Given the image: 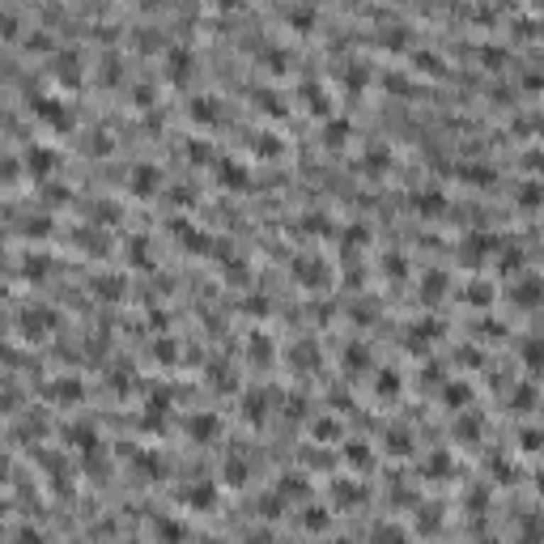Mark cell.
Instances as JSON below:
<instances>
[{
    "label": "cell",
    "mask_w": 544,
    "mask_h": 544,
    "mask_svg": "<svg viewBox=\"0 0 544 544\" xmlns=\"http://www.w3.org/2000/svg\"><path fill=\"white\" fill-rule=\"evenodd\" d=\"M417 213H421V217H443V213H447V200H443L438 191H421V196H417Z\"/></svg>",
    "instance_id": "13"
},
{
    "label": "cell",
    "mask_w": 544,
    "mask_h": 544,
    "mask_svg": "<svg viewBox=\"0 0 544 544\" xmlns=\"http://www.w3.org/2000/svg\"><path fill=\"white\" fill-rule=\"evenodd\" d=\"M94 294H106V298H119V294H123V281H115V277H106V281H102V277H98V281H94Z\"/></svg>",
    "instance_id": "23"
},
{
    "label": "cell",
    "mask_w": 544,
    "mask_h": 544,
    "mask_svg": "<svg viewBox=\"0 0 544 544\" xmlns=\"http://www.w3.org/2000/svg\"><path fill=\"white\" fill-rule=\"evenodd\" d=\"M221 472H226V485H234V489H243V485H247V460H234V455H230Z\"/></svg>",
    "instance_id": "18"
},
{
    "label": "cell",
    "mask_w": 544,
    "mask_h": 544,
    "mask_svg": "<svg viewBox=\"0 0 544 544\" xmlns=\"http://www.w3.org/2000/svg\"><path fill=\"white\" fill-rule=\"evenodd\" d=\"M217 115H221L217 111V98H196L191 102V119L196 123H217Z\"/></svg>",
    "instance_id": "14"
},
{
    "label": "cell",
    "mask_w": 544,
    "mask_h": 544,
    "mask_svg": "<svg viewBox=\"0 0 544 544\" xmlns=\"http://www.w3.org/2000/svg\"><path fill=\"white\" fill-rule=\"evenodd\" d=\"M447 400H455V404H464V400H468V392H464V387H447Z\"/></svg>",
    "instance_id": "38"
},
{
    "label": "cell",
    "mask_w": 544,
    "mask_h": 544,
    "mask_svg": "<svg viewBox=\"0 0 544 544\" xmlns=\"http://www.w3.org/2000/svg\"><path fill=\"white\" fill-rule=\"evenodd\" d=\"M536 494H540V498H544V472H540V477H536Z\"/></svg>",
    "instance_id": "40"
},
{
    "label": "cell",
    "mask_w": 544,
    "mask_h": 544,
    "mask_svg": "<svg viewBox=\"0 0 544 544\" xmlns=\"http://www.w3.org/2000/svg\"><path fill=\"white\" fill-rule=\"evenodd\" d=\"M47 396L60 400V404H77V400H81V383H77V379H55V383L47 387Z\"/></svg>",
    "instance_id": "9"
},
{
    "label": "cell",
    "mask_w": 544,
    "mask_h": 544,
    "mask_svg": "<svg viewBox=\"0 0 544 544\" xmlns=\"http://www.w3.org/2000/svg\"><path fill=\"white\" fill-rule=\"evenodd\" d=\"M396 387H400V383H396V374H392V370H383V374H379V396H396Z\"/></svg>",
    "instance_id": "29"
},
{
    "label": "cell",
    "mask_w": 544,
    "mask_h": 544,
    "mask_svg": "<svg viewBox=\"0 0 544 544\" xmlns=\"http://www.w3.org/2000/svg\"><path fill=\"white\" fill-rule=\"evenodd\" d=\"M55 77L68 81V85H77V81H81V55H77V51L60 55V60H55Z\"/></svg>",
    "instance_id": "10"
},
{
    "label": "cell",
    "mask_w": 544,
    "mask_h": 544,
    "mask_svg": "<svg viewBox=\"0 0 544 544\" xmlns=\"http://www.w3.org/2000/svg\"><path fill=\"white\" fill-rule=\"evenodd\" d=\"M191 64H196V60H191L187 47H170V51H166V77H170L174 85H187V81H191Z\"/></svg>",
    "instance_id": "3"
},
{
    "label": "cell",
    "mask_w": 544,
    "mask_h": 544,
    "mask_svg": "<svg viewBox=\"0 0 544 544\" xmlns=\"http://www.w3.org/2000/svg\"><path fill=\"white\" fill-rule=\"evenodd\" d=\"M464 179H468V183H494V170H489V166H468Z\"/></svg>",
    "instance_id": "26"
},
{
    "label": "cell",
    "mask_w": 544,
    "mask_h": 544,
    "mask_svg": "<svg viewBox=\"0 0 544 544\" xmlns=\"http://www.w3.org/2000/svg\"><path fill=\"white\" fill-rule=\"evenodd\" d=\"M511 302H519L523 311L540 306V302H544V281H540V277H532V272H528V277H519V281L511 285Z\"/></svg>",
    "instance_id": "2"
},
{
    "label": "cell",
    "mask_w": 544,
    "mask_h": 544,
    "mask_svg": "<svg viewBox=\"0 0 544 544\" xmlns=\"http://www.w3.org/2000/svg\"><path fill=\"white\" fill-rule=\"evenodd\" d=\"M511 400H515L519 409H532V404H536V392H532V387H519V392H515Z\"/></svg>",
    "instance_id": "31"
},
{
    "label": "cell",
    "mask_w": 544,
    "mask_h": 544,
    "mask_svg": "<svg viewBox=\"0 0 544 544\" xmlns=\"http://www.w3.org/2000/svg\"><path fill=\"white\" fill-rule=\"evenodd\" d=\"M26 51H51V38H47L43 30H34V34L26 38Z\"/></svg>",
    "instance_id": "27"
},
{
    "label": "cell",
    "mask_w": 544,
    "mask_h": 544,
    "mask_svg": "<svg viewBox=\"0 0 544 544\" xmlns=\"http://www.w3.org/2000/svg\"><path fill=\"white\" fill-rule=\"evenodd\" d=\"M345 455H349V464H357V468H366V464H370V451H366L362 443H349V447H345Z\"/></svg>",
    "instance_id": "25"
},
{
    "label": "cell",
    "mask_w": 544,
    "mask_h": 544,
    "mask_svg": "<svg viewBox=\"0 0 544 544\" xmlns=\"http://www.w3.org/2000/svg\"><path fill=\"white\" fill-rule=\"evenodd\" d=\"M485 251H489V238H485V234H468V243L460 247V260H464V264H481Z\"/></svg>",
    "instance_id": "11"
},
{
    "label": "cell",
    "mask_w": 544,
    "mask_h": 544,
    "mask_svg": "<svg viewBox=\"0 0 544 544\" xmlns=\"http://www.w3.org/2000/svg\"><path fill=\"white\" fill-rule=\"evenodd\" d=\"M519 438H523V451H540V447H544V434H540V430H523Z\"/></svg>",
    "instance_id": "28"
},
{
    "label": "cell",
    "mask_w": 544,
    "mask_h": 544,
    "mask_svg": "<svg viewBox=\"0 0 544 544\" xmlns=\"http://www.w3.org/2000/svg\"><path fill=\"white\" fill-rule=\"evenodd\" d=\"M298 281L302 285H323L328 277H323V264L319 260H298Z\"/></svg>",
    "instance_id": "15"
},
{
    "label": "cell",
    "mask_w": 544,
    "mask_h": 544,
    "mask_svg": "<svg viewBox=\"0 0 544 544\" xmlns=\"http://www.w3.org/2000/svg\"><path fill=\"white\" fill-rule=\"evenodd\" d=\"M30 106H34V115H38L47 128H55V132H68V128H72V115L64 111V102H60V98L34 94V102H30Z\"/></svg>",
    "instance_id": "1"
},
{
    "label": "cell",
    "mask_w": 544,
    "mask_h": 544,
    "mask_svg": "<svg viewBox=\"0 0 544 544\" xmlns=\"http://www.w3.org/2000/svg\"><path fill=\"white\" fill-rule=\"evenodd\" d=\"M294 26H306V30H311V26H315V13H311V9H306V13L298 9V13H294Z\"/></svg>",
    "instance_id": "35"
},
{
    "label": "cell",
    "mask_w": 544,
    "mask_h": 544,
    "mask_svg": "<svg viewBox=\"0 0 544 544\" xmlns=\"http://www.w3.org/2000/svg\"><path fill=\"white\" fill-rule=\"evenodd\" d=\"M183 502H187L191 511H204V515H209V511L217 506V485H204V481H200V485L183 489Z\"/></svg>",
    "instance_id": "7"
},
{
    "label": "cell",
    "mask_w": 544,
    "mask_h": 544,
    "mask_svg": "<svg viewBox=\"0 0 544 544\" xmlns=\"http://www.w3.org/2000/svg\"><path fill=\"white\" fill-rule=\"evenodd\" d=\"M187 434H191L196 443H213V438L221 434V421H217L213 413H196V417L187 421Z\"/></svg>",
    "instance_id": "6"
},
{
    "label": "cell",
    "mask_w": 544,
    "mask_h": 544,
    "mask_svg": "<svg viewBox=\"0 0 544 544\" xmlns=\"http://www.w3.org/2000/svg\"><path fill=\"white\" fill-rule=\"evenodd\" d=\"M336 498L340 502H362V489L357 485H336Z\"/></svg>",
    "instance_id": "33"
},
{
    "label": "cell",
    "mask_w": 544,
    "mask_h": 544,
    "mask_svg": "<svg viewBox=\"0 0 544 544\" xmlns=\"http://www.w3.org/2000/svg\"><path fill=\"white\" fill-rule=\"evenodd\" d=\"M47 230H51L47 217H30V221H26V234H30V238H34V234H47Z\"/></svg>",
    "instance_id": "30"
},
{
    "label": "cell",
    "mask_w": 544,
    "mask_h": 544,
    "mask_svg": "<svg viewBox=\"0 0 544 544\" xmlns=\"http://www.w3.org/2000/svg\"><path fill=\"white\" fill-rule=\"evenodd\" d=\"M519 353H523V366H528V370H544V340L540 336H528Z\"/></svg>",
    "instance_id": "12"
},
{
    "label": "cell",
    "mask_w": 544,
    "mask_h": 544,
    "mask_svg": "<svg viewBox=\"0 0 544 544\" xmlns=\"http://www.w3.org/2000/svg\"><path fill=\"white\" fill-rule=\"evenodd\" d=\"M468 302H477V306H489V302H494V289H489L485 281H472V285H468Z\"/></svg>",
    "instance_id": "21"
},
{
    "label": "cell",
    "mask_w": 544,
    "mask_h": 544,
    "mask_svg": "<svg viewBox=\"0 0 544 544\" xmlns=\"http://www.w3.org/2000/svg\"><path fill=\"white\" fill-rule=\"evenodd\" d=\"M404 443H409V438H404V434H392V451H396V455H404V451H409V447H404Z\"/></svg>",
    "instance_id": "39"
},
{
    "label": "cell",
    "mask_w": 544,
    "mask_h": 544,
    "mask_svg": "<svg viewBox=\"0 0 544 544\" xmlns=\"http://www.w3.org/2000/svg\"><path fill=\"white\" fill-rule=\"evenodd\" d=\"M455 438H481V417H464L455 426Z\"/></svg>",
    "instance_id": "24"
},
{
    "label": "cell",
    "mask_w": 544,
    "mask_h": 544,
    "mask_svg": "<svg viewBox=\"0 0 544 544\" xmlns=\"http://www.w3.org/2000/svg\"><path fill=\"white\" fill-rule=\"evenodd\" d=\"M157 183H162V179H157V166H136V174L128 179V187H132L136 196H153Z\"/></svg>",
    "instance_id": "8"
},
{
    "label": "cell",
    "mask_w": 544,
    "mask_h": 544,
    "mask_svg": "<svg viewBox=\"0 0 544 544\" xmlns=\"http://www.w3.org/2000/svg\"><path fill=\"white\" fill-rule=\"evenodd\" d=\"M4 38H17V17L13 13H4Z\"/></svg>",
    "instance_id": "36"
},
{
    "label": "cell",
    "mask_w": 544,
    "mask_h": 544,
    "mask_svg": "<svg viewBox=\"0 0 544 544\" xmlns=\"http://www.w3.org/2000/svg\"><path fill=\"white\" fill-rule=\"evenodd\" d=\"M447 468H451V460H447V455H434V460H430V472H447Z\"/></svg>",
    "instance_id": "37"
},
{
    "label": "cell",
    "mask_w": 544,
    "mask_h": 544,
    "mask_svg": "<svg viewBox=\"0 0 544 544\" xmlns=\"http://www.w3.org/2000/svg\"><path fill=\"white\" fill-rule=\"evenodd\" d=\"M298 523H302V532H328V511L311 506V511H306V515H302Z\"/></svg>",
    "instance_id": "19"
},
{
    "label": "cell",
    "mask_w": 544,
    "mask_h": 544,
    "mask_svg": "<svg viewBox=\"0 0 544 544\" xmlns=\"http://www.w3.org/2000/svg\"><path fill=\"white\" fill-rule=\"evenodd\" d=\"M277 494H281V498H306V494H311V485H306V481H302L298 472H289V477H281Z\"/></svg>",
    "instance_id": "16"
},
{
    "label": "cell",
    "mask_w": 544,
    "mask_h": 544,
    "mask_svg": "<svg viewBox=\"0 0 544 544\" xmlns=\"http://www.w3.org/2000/svg\"><path fill=\"white\" fill-rule=\"evenodd\" d=\"M345 132H349V123H328V145H340Z\"/></svg>",
    "instance_id": "34"
},
{
    "label": "cell",
    "mask_w": 544,
    "mask_h": 544,
    "mask_svg": "<svg viewBox=\"0 0 544 544\" xmlns=\"http://www.w3.org/2000/svg\"><path fill=\"white\" fill-rule=\"evenodd\" d=\"M153 536H157V540H183L187 528H183L179 519H153Z\"/></svg>",
    "instance_id": "17"
},
{
    "label": "cell",
    "mask_w": 544,
    "mask_h": 544,
    "mask_svg": "<svg viewBox=\"0 0 544 544\" xmlns=\"http://www.w3.org/2000/svg\"><path fill=\"white\" fill-rule=\"evenodd\" d=\"M26 166H30L34 179H43V174H51V170L60 166V157H55V149H47V145H30V149H26Z\"/></svg>",
    "instance_id": "4"
},
{
    "label": "cell",
    "mask_w": 544,
    "mask_h": 544,
    "mask_svg": "<svg viewBox=\"0 0 544 544\" xmlns=\"http://www.w3.org/2000/svg\"><path fill=\"white\" fill-rule=\"evenodd\" d=\"M315 438H323V443H328V438H340V426H332V421H319V426H315Z\"/></svg>",
    "instance_id": "32"
},
{
    "label": "cell",
    "mask_w": 544,
    "mask_h": 544,
    "mask_svg": "<svg viewBox=\"0 0 544 544\" xmlns=\"http://www.w3.org/2000/svg\"><path fill=\"white\" fill-rule=\"evenodd\" d=\"M519 200H523V209H540L544 187H536V183H523V187H519Z\"/></svg>",
    "instance_id": "22"
},
{
    "label": "cell",
    "mask_w": 544,
    "mask_h": 544,
    "mask_svg": "<svg viewBox=\"0 0 544 544\" xmlns=\"http://www.w3.org/2000/svg\"><path fill=\"white\" fill-rule=\"evenodd\" d=\"M21 328H26V336H34V340H38L43 332H51V328H55V315H51L47 306H34V311H26V315H21Z\"/></svg>",
    "instance_id": "5"
},
{
    "label": "cell",
    "mask_w": 544,
    "mask_h": 544,
    "mask_svg": "<svg viewBox=\"0 0 544 544\" xmlns=\"http://www.w3.org/2000/svg\"><path fill=\"white\" fill-rule=\"evenodd\" d=\"M421 294L434 302L438 294H447V277H443V272H430V277H426V285H421Z\"/></svg>",
    "instance_id": "20"
}]
</instances>
